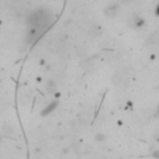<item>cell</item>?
Returning a JSON list of instances; mask_svg holds the SVG:
<instances>
[{
  "label": "cell",
  "instance_id": "1",
  "mask_svg": "<svg viewBox=\"0 0 159 159\" xmlns=\"http://www.w3.org/2000/svg\"><path fill=\"white\" fill-rule=\"evenodd\" d=\"M113 82L118 86H125L128 82H129V73L124 70H120V71H117L113 76Z\"/></svg>",
  "mask_w": 159,
  "mask_h": 159
},
{
  "label": "cell",
  "instance_id": "2",
  "mask_svg": "<svg viewBox=\"0 0 159 159\" xmlns=\"http://www.w3.org/2000/svg\"><path fill=\"white\" fill-rule=\"evenodd\" d=\"M118 9H119L118 4H112L111 6H108V7H107L106 14H107L108 16H114V15L118 12Z\"/></svg>",
  "mask_w": 159,
  "mask_h": 159
},
{
  "label": "cell",
  "instance_id": "3",
  "mask_svg": "<svg viewBox=\"0 0 159 159\" xmlns=\"http://www.w3.org/2000/svg\"><path fill=\"white\" fill-rule=\"evenodd\" d=\"M157 114L159 116V106H158V109H157Z\"/></svg>",
  "mask_w": 159,
  "mask_h": 159
}]
</instances>
